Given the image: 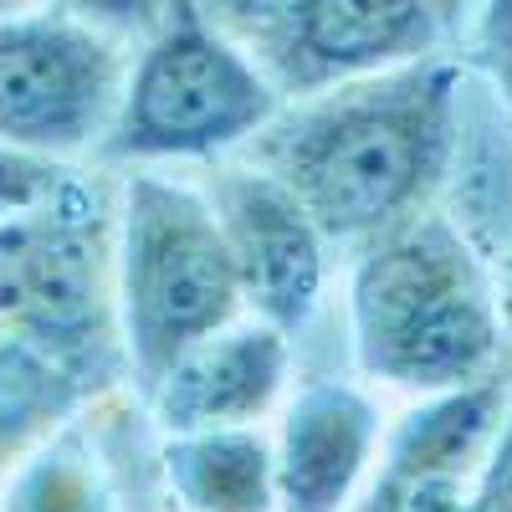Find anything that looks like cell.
I'll return each mask as SVG.
<instances>
[{
    "mask_svg": "<svg viewBox=\"0 0 512 512\" xmlns=\"http://www.w3.org/2000/svg\"><path fill=\"white\" fill-rule=\"evenodd\" d=\"M62 185H67V164L31 159L21 149L0 144V221L26 216V210H36L41 200H52Z\"/></svg>",
    "mask_w": 512,
    "mask_h": 512,
    "instance_id": "15",
    "label": "cell"
},
{
    "mask_svg": "<svg viewBox=\"0 0 512 512\" xmlns=\"http://www.w3.org/2000/svg\"><path fill=\"white\" fill-rule=\"evenodd\" d=\"M0 328L52 359L88 395L128 369L118 323V241L103 200L67 180L0 221Z\"/></svg>",
    "mask_w": 512,
    "mask_h": 512,
    "instance_id": "3",
    "label": "cell"
},
{
    "mask_svg": "<svg viewBox=\"0 0 512 512\" xmlns=\"http://www.w3.org/2000/svg\"><path fill=\"white\" fill-rule=\"evenodd\" d=\"M128 72L123 41L72 6L0 16V144L52 164L98 149Z\"/></svg>",
    "mask_w": 512,
    "mask_h": 512,
    "instance_id": "7",
    "label": "cell"
},
{
    "mask_svg": "<svg viewBox=\"0 0 512 512\" xmlns=\"http://www.w3.org/2000/svg\"><path fill=\"white\" fill-rule=\"evenodd\" d=\"M461 67L425 57L282 108L246 144L328 246H374L420 221L456 154Z\"/></svg>",
    "mask_w": 512,
    "mask_h": 512,
    "instance_id": "1",
    "label": "cell"
},
{
    "mask_svg": "<svg viewBox=\"0 0 512 512\" xmlns=\"http://www.w3.org/2000/svg\"><path fill=\"white\" fill-rule=\"evenodd\" d=\"M82 400L88 390L72 374L0 328V472L11 477L41 441H52Z\"/></svg>",
    "mask_w": 512,
    "mask_h": 512,
    "instance_id": "13",
    "label": "cell"
},
{
    "mask_svg": "<svg viewBox=\"0 0 512 512\" xmlns=\"http://www.w3.org/2000/svg\"><path fill=\"white\" fill-rule=\"evenodd\" d=\"M446 11L431 0H226L205 6L277 98H323L436 57Z\"/></svg>",
    "mask_w": 512,
    "mask_h": 512,
    "instance_id": "6",
    "label": "cell"
},
{
    "mask_svg": "<svg viewBox=\"0 0 512 512\" xmlns=\"http://www.w3.org/2000/svg\"><path fill=\"white\" fill-rule=\"evenodd\" d=\"M277 113V88L205 16V6H169L128 72L98 159H216L226 149H246Z\"/></svg>",
    "mask_w": 512,
    "mask_h": 512,
    "instance_id": "5",
    "label": "cell"
},
{
    "mask_svg": "<svg viewBox=\"0 0 512 512\" xmlns=\"http://www.w3.org/2000/svg\"><path fill=\"white\" fill-rule=\"evenodd\" d=\"M497 303H502V323L512 333V251L502 256V292H497Z\"/></svg>",
    "mask_w": 512,
    "mask_h": 512,
    "instance_id": "18",
    "label": "cell"
},
{
    "mask_svg": "<svg viewBox=\"0 0 512 512\" xmlns=\"http://www.w3.org/2000/svg\"><path fill=\"white\" fill-rule=\"evenodd\" d=\"M477 36H482V57H487L497 88L507 98V113H512V0L482 11V31Z\"/></svg>",
    "mask_w": 512,
    "mask_h": 512,
    "instance_id": "17",
    "label": "cell"
},
{
    "mask_svg": "<svg viewBox=\"0 0 512 512\" xmlns=\"http://www.w3.org/2000/svg\"><path fill=\"white\" fill-rule=\"evenodd\" d=\"M354 359L369 379L420 400L456 395L502 369L497 287L441 210L374 241L349 282Z\"/></svg>",
    "mask_w": 512,
    "mask_h": 512,
    "instance_id": "2",
    "label": "cell"
},
{
    "mask_svg": "<svg viewBox=\"0 0 512 512\" xmlns=\"http://www.w3.org/2000/svg\"><path fill=\"white\" fill-rule=\"evenodd\" d=\"M507 395L512 374L497 369L456 395L420 400L395 425L379 472L354 502V512H472Z\"/></svg>",
    "mask_w": 512,
    "mask_h": 512,
    "instance_id": "8",
    "label": "cell"
},
{
    "mask_svg": "<svg viewBox=\"0 0 512 512\" xmlns=\"http://www.w3.org/2000/svg\"><path fill=\"white\" fill-rule=\"evenodd\" d=\"M241 282L210 200L195 190L128 175L118 210V323L139 390L154 400L195 344L231 328Z\"/></svg>",
    "mask_w": 512,
    "mask_h": 512,
    "instance_id": "4",
    "label": "cell"
},
{
    "mask_svg": "<svg viewBox=\"0 0 512 512\" xmlns=\"http://www.w3.org/2000/svg\"><path fill=\"white\" fill-rule=\"evenodd\" d=\"M164 477L190 512H277V461L256 425L169 436Z\"/></svg>",
    "mask_w": 512,
    "mask_h": 512,
    "instance_id": "12",
    "label": "cell"
},
{
    "mask_svg": "<svg viewBox=\"0 0 512 512\" xmlns=\"http://www.w3.org/2000/svg\"><path fill=\"white\" fill-rule=\"evenodd\" d=\"M0 512H113L108 466L77 431H57L6 477Z\"/></svg>",
    "mask_w": 512,
    "mask_h": 512,
    "instance_id": "14",
    "label": "cell"
},
{
    "mask_svg": "<svg viewBox=\"0 0 512 512\" xmlns=\"http://www.w3.org/2000/svg\"><path fill=\"white\" fill-rule=\"evenodd\" d=\"M379 446L374 405L338 379H313L282 410L272 446L277 512H344Z\"/></svg>",
    "mask_w": 512,
    "mask_h": 512,
    "instance_id": "10",
    "label": "cell"
},
{
    "mask_svg": "<svg viewBox=\"0 0 512 512\" xmlns=\"http://www.w3.org/2000/svg\"><path fill=\"white\" fill-rule=\"evenodd\" d=\"M216 221L231 246L241 303L256 323L292 338L323 297L328 241L297 210V200L251 164H231L216 175Z\"/></svg>",
    "mask_w": 512,
    "mask_h": 512,
    "instance_id": "9",
    "label": "cell"
},
{
    "mask_svg": "<svg viewBox=\"0 0 512 512\" xmlns=\"http://www.w3.org/2000/svg\"><path fill=\"white\" fill-rule=\"evenodd\" d=\"M472 512H512V395H507V410H502L497 436H492V451H487V461H482Z\"/></svg>",
    "mask_w": 512,
    "mask_h": 512,
    "instance_id": "16",
    "label": "cell"
},
{
    "mask_svg": "<svg viewBox=\"0 0 512 512\" xmlns=\"http://www.w3.org/2000/svg\"><path fill=\"white\" fill-rule=\"evenodd\" d=\"M287 384V338L267 323H231L195 344L159 384L154 410L169 436L200 431H246Z\"/></svg>",
    "mask_w": 512,
    "mask_h": 512,
    "instance_id": "11",
    "label": "cell"
}]
</instances>
